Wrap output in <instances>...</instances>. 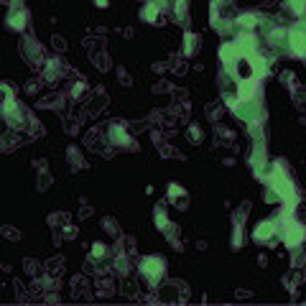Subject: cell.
<instances>
[{
	"label": "cell",
	"mask_w": 306,
	"mask_h": 306,
	"mask_svg": "<svg viewBox=\"0 0 306 306\" xmlns=\"http://www.w3.org/2000/svg\"><path fill=\"white\" fill-rule=\"evenodd\" d=\"M194 49H196V36L187 34V43H184V54H194Z\"/></svg>",
	"instance_id": "obj_13"
},
{
	"label": "cell",
	"mask_w": 306,
	"mask_h": 306,
	"mask_svg": "<svg viewBox=\"0 0 306 306\" xmlns=\"http://www.w3.org/2000/svg\"><path fill=\"white\" fill-rule=\"evenodd\" d=\"M141 18H146L148 23H156V18H158V5H156V3H148V5H143V10H141Z\"/></svg>",
	"instance_id": "obj_10"
},
{
	"label": "cell",
	"mask_w": 306,
	"mask_h": 306,
	"mask_svg": "<svg viewBox=\"0 0 306 306\" xmlns=\"http://www.w3.org/2000/svg\"><path fill=\"white\" fill-rule=\"evenodd\" d=\"M189 135H191L194 141H196V138H199V128H191V130H189Z\"/></svg>",
	"instance_id": "obj_17"
},
{
	"label": "cell",
	"mask_w": 306,
	"mask_h": 306,
	"mask_svg": "<svg viewBox=\"0 0 306 306\" xmlns=\"http://www.w3.org/2000/svg\"><path fill=\"white\" fill-rule=\"evenodd\" d=\"M156 222H158V230H168V220H166V214H161V209L156 212Z\"/></svg>",
	"instance_id": "obj_15"
},
{
	"label": "cell",
	"mask_w": 306,
	"mask_h": 306,
	"mask_svg": "<svg viewBox=\"0 0 306 306\" xmlns=\"http://www.w3.org/2000/svg\"><path fill=\"white\" fill-rule=\"evenodd\" d=\"M286 43L288 49L294 51L296 56H306V28H291L288 36H286Z\"/></svg>",
	"instance_id": "obj_3"
},
{
	"label": "cell",
	"mask_w": 306,
	"mask_h": 306,
	"mask_svg": "<svg viewBox=\"0 0 306 306\" xmlns=\"http://www.w3.org/2000/svg\"><path fill=\"white\" fill-rule=\"evenodd\" d=\"M288 8H291V13L304 15L306 13V0H288Z\"/></svg>",
	"instance_id": "obj_12"
},
{
	"label": "cell",
	"mask_w": 306,
	"mask_h": 306,
	"mask_svg": "<svg viewBox=\"0 0 306 306\" xmlns=\"http://www.w3.org/2000/svg\"><path fill=\"white\" fill-rule=\"evenodd\" d=\"M8 26L15 28V31H18V28H26V13H23V10H13V13L8 15Z\"/></svg>",
	"instance_id": "obj_8"
},
{
	"label": "cell",
	"mask_w": 306,
	"mask_h": 306,
	"mask_svg": "<svg viewBox=\"0 0 306 306\" xmlns=\"http://www.w3.org/2000/svg\"><path fill=\"white\" fill-rule=\"evenodd\" d=\"M168 196H171V199H181V202L187 199V194H181L179 187H168Z\"/></svg>",
	"instance_id": "obj_14"
},
{
	"label": "cell",
	"mask_w": 306,
	"mask_h": 306,
	"mask_svg": "<svg viewBox=\"0 0 306 306\" xmlns=\"http://www.w3.org/2000/svg\"><path fill=\"white\" fill-rule=\"evenodd\" d=\"M235 46H237L240 51H245V54H253V51L258 49V38L250 34V31H245V34H240V36H237Z\"/></svg>",
	"instance_id": "obj_6"
},
{
	"label": "cell",
	"mask_w": 306,
	"mask_h": 306,
	"mask_svg": "<svg viewBox=\"0 0 306 306\" xmlns=\"http://www.w3.org/2000/svg\"><path fill=\"white\" fill-rule=\"evenodd\" d=\"M95 3H97V5H102V8H105V5H107V0H95Z\"/></svg>",
	"instance_id": "obj_18"
},
{
	"label": "cell",
	"mask_w": 306,
	"mask_h": 306,
	"mask_svg": "<svg viewBox=\"0 0 306 306\" xmlns=\"http://www.w3.org/2000/svg\"><path fill=\"white\" fill-rule=\"evenodd\" d=\"M237 26L242 28V31H253L255 26H258V18L253 13H242V15H237Z\"/></svg>",
	"instance_id": "obj_9"
},
{
	"label": "cell",
	"mask_w": 306,
	"mask_h": 306,
	"mask_svg": "<svg viewBox=\"0 0 306 306\" xmlns=\"http://www.w3.org/2000/svg\"><path fill=\"white\" fill-rule=\"evenodd\" d=\"M105 253H107L105 245H102V242H95V248H92V255H95V258H102Z\"/></svg>",
	"instance_id": "obj_16"
},
{
	"label": "cell",
	"mask_w": 306,
	"mask_h": 306,
	"mask_svg": "<svg viewBox=\"0 0 306 306\" xmlns=\"http://www.w3.org/2000/svg\"><path fill=\"white\" fill-rule=\"evenodd\" d=\"M268 189L286 202L288 209H294V202H296V189H294V184H291L288 174L283 171L281 166H273L270 168V174H268Z\"/></svg>",
	"instance_id": "obj_1"
},
{
	"label": "cell",
	"mask_w": 306,
	"mask_h": 306,
	"mask_svg": "<svg viewBox=\"0 0 306 306\" xmlns=\"http://www.w3.org/2000/svg\"><path fill=\"white\" fill-rule=\"evenodd\" d=\"M107 138H110L113 146H128V143H130L128 133H125V128H122L120 122H113V125L107 128Z\"/></svg>",
	"instance_id": "obj_5"
},
{
	"label": "cell",
	"mask_w": 306,
	"mask_h": 306,
	"mask_svg": "<svg viewBox=\"0 0 306 306\" xmlns=\"http://www.w3.org/2000/svg\"><path fill=\"white\" fill-rule=\"evenodd\" d=\"M255 240L258 242H263V240H270L273 235H275V222L273 220H268V222H260L258 227H255Z\"/></svg>",
	"instance_id": "obj_7"
},
{
	"label": "cell",
	"mask_w": 306,
	"mask_h": 306,
	"mask_svg": "<svg viewBox=\"0 0 306 306\" xmlns=\"http://www.w3.org/2000/svg\"><path fill=\"white\" fill-rule=\"evenodd\" d=\"M301 237H304V230L296 222H286L283 220V240L291 245V248H296V245L301 242Z\"/></svg>",
	"instance_id": "obj_4"
},
{
	"label": "cell",
	"mask_w": 306,
	"mask_h": 306,
	"mask_svg": "<svg viewBox=\"0 0 306 306\" xmlns=\"http://www.w3.org/2000/svg\"><path fill=\"white\" fill-rule=\"evenodd\" d=\"M166 266H163V260L156 258V255H148L141 260V275L143 278H148L151 283H158L161 281V275H163Z\"/></svg>",
	"instance_id": "obj_2"
},
{
	"label": "cell",
	"mask_w": 306,
	"mask_h": 306,
	"mask_svg": "<svg viewBox=\"0 0 306 306\" xmlns=\"http://www.w3.org/2000/svg\"><path fill=\"white\" fill-rule=\"evenodd\" d=\"M270 41H273L275 46H286V31H283V28L270 31Z\"/></svg>",
	"instance_id": "obj_11"
}]
</instances>
